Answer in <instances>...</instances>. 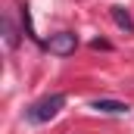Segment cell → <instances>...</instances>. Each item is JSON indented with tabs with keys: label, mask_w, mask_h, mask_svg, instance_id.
<instances>
[{
	"label": "cell",
	"mask_w": 134,
	"mask_h": 134,
	"mask_svg": "<svg viewBox=\"0 0 134 134\" xmlns=\"http://www.w3.org/2000/svg\"><path fill=\"white\" fill-rule=\"evenodd\" d=\"M47 47H50V53H56V56H69V53H75L78 37L72 31H59V34H53V37L47 41Z\"/></svg>",
	"instance_id": "cell-2"
},
{
	"label": "cell",
	"mask_w": 134,
	"mask_h": 134,
	"mask_svg": "<svg viewBox=\"0 0 134 134\" xmlns=\"http://www.w3.org/2000/svg\"><path fill=\"white\" fill-rule=\"evenodd\" d=\"M91 109H97V112H106V115H125L131 106L122 100H94L91 103Z\"/></svg>",
	"instance_id": "cell-3"
},
{
	"label": "cell",
	"mask_w": 134,
	"mask_h": 134,
	"mask_svg": "<svg viewBox=\"0 0 134 134\" xmlns=\"http://www.w3.org/2000/svg\"><path fill=\"white\" fill-rule=\"evenodd\" d=\"M3 37H6V47H16L19 44V34H16V28H13L9 19H3Z\"/></svg>",
	"instance_id": "cell-5"
},
{
	"label": "cell",
	"mask_w": 134,
	"mask_h": 134,
	"mask_svg": "<svg viewBox=\"0 0 134 134\" xmlns=\"http://www.w3.org/2000/svg\"><path fill=\"white\" fill-rule=\"evenodd\" d=\"M109 13H112V19H115V25H119L122 31H128V34L134 31V19L128 16V9H125V6H112Z\"/></svg>",
	"instance_id": "cell-4"
},
{
	"label": "cell",
	"mask_w": 134,
	"mask_h": 134,
	"mask_svg": "<svg viewBox=\"0 0 134 134\" xmlns=\"http://www.w3.org/2000/svg\"><path fill=\"white\" fill-rule=\"evenodd\" d=\"M63 106H66V97H63V94H50V97H44V100L31 103L25 115H28V122H34V125H44V122L56 119Z\"/></svg>",
	"instance_id": "cell-1"
},
{
	"label": "cell",
	"mask_w": 134,
	"mask_h": 134,
	"mask_svg": "<svg viewBox=\"0 0 134 134\" xmlns=\"http://www.w3.org/2000/svg\"><path fill=\"white\" fill-rule=\"evenodd\" d=\"M91 47H94V50H109V41H94Z\"/></svg>",
	"instance_id": "cell-6"
}]
</instances>
